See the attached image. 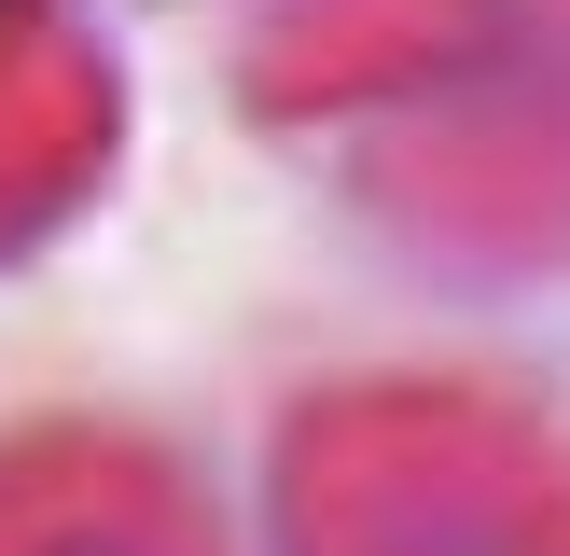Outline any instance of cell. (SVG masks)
Returning a JSON list of instances; mask_svg holds the SVG:
<instances>
[{"label": "cell", "instance_id": "6da1fadb", "mask_svg": "<svg viewBox=\"0 0 570 556\" xmlns=\"http://www.w3.org/2000/svg\"><path fill=\"white\" fill-rule=\"evenodd\" d=\"M306 556H570V473L488 404H362L306 445Z\"/></svg>", "mask_w": 570, "mask_h": 556}, {"label": "cell", "instance_id": "7a4b0ae2", "mask_svg": "<svg viewBox=\"0 0 570 556\" xmlns=\"http://www.w3.org/2000/svg\"><path fill=\"white\" fill-rule=\"evenodd\" d=\"M0 556H209L195 515L111 445H56V459L0 473Z\"/></svg>", "mask_w": 570, "mask_h": 556}]
</instances>
